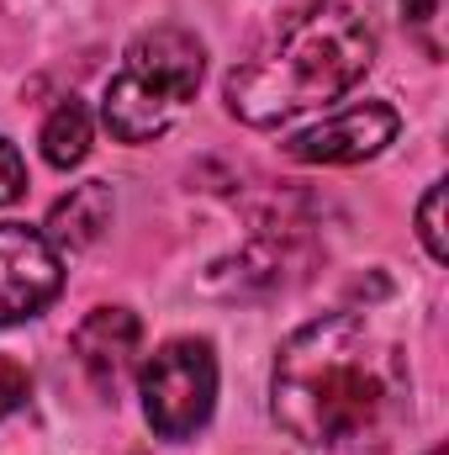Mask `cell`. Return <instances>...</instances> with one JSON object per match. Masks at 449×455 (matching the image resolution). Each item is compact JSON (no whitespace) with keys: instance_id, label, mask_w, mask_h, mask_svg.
Returning a JSON list of instances; mask_svg holds the SVG:
<instances>
[{"instance_id":"obj_1","label":"cell","mask_w":449,"mask_h":455,"mask_svg":"<svg viewBox=\"0 0 449 455\" xmlns=\"http://www.w3.org/2000/svg\"><path fill=\"white\" fill-rule=\"evenodd\" d=\"M407 365L365 313H323L302 323L275 355L270 413L275 424L323 451L365 440L402 397Z\"/></svg>"},{"instance_id":"obj_2","label":"cell","mask_w":449,"mask_h":455,"mask_svg":"<svg viewBox=\"0 0 449 455\" xmlns=\"http://www.w3.org/2000/svg\"><path fill=\"white\" fill-rule=\"evenodd\" d=\"M370 64H375V27L365 21V11L323 0L302 11L243 69H232L223 96L243 127H280L296 112H312L354 91Z\"/></svg>"},{"instance_id":"obj_3","label":"cell","mask_w":449,"mask_h":455,"mask_svg":"<svg viewBox=\"0 0 449 455\" xmlns=\"http://www.w3.org/2000/svg\"><path fill=\"white\" fill-rule=\"evenodd\" d=\"M201 69H207V48L185 27H154V32L132 37V48L122 53V69L106 85V101H101L112 138L148 143V138L169 132L180 112L191 107Z\"/></svg>"},{"instance_id":"obj_4","label":"cell","mask_w":449,"mask_h":455,"mask_svg":"<svg viewBox=\"0 0 449 455\" xmlns=\"http://www.w3.org/2000/svg\"><path fill=\"white\" fill-rule=\"evenodd\" d=\"M143 419L159 440H191L217 408V355L207 339H169L138 371Z\"/></svg>"},{"instance_id":"obj_5","label":"cell","mask_w":449,"mask_h":455,"mask_svg":"<svg viewBox=\"0 0 449 455\" xmlns=\"http://www.w3.org/2000/svg\"><path fill=\"white\" fill-rule=\"evenodd\" d=\"M64 286L59 243L43 228L0 223V329L37 318Z\"/></svg>"},{"instance_id":"obj_6","label":"cell","mask_w":449,"mask_h":455,"mask_svg":"<svg viewBox=\"0 0 449 455\" xmlns=\"http://www.w3.org/2000/svg\"><path fill=\"white\" fill-rule=\"evenodd\" d=\"M397 132H402V116L386 101H354L302 127L296 138H286V154L296 164H359V159H375L386 143H397Z\"/></svg>"},{"instance_id":"obj_7","label":"cell","mask_w":449,"mask_h":455,"mask_svg":"<svg viewBox=\"0 0 449 455\" xmlns=\"http://www.w3.org/2000/svg\"><path fill=\"white\" fill-rule=\"evenodd\" d=\"M138 344H143V323L127 307H96L80 329H75V360L85 371V381L96 387L101 403H116L132 365H138Z\"/></svg>"},{"instance_id":"obj_8","label":"cell","mask_w":449,"mask_h":455,"mask_svg":"<svg viewBox=\"0 0 449 455\" xmlns=\"http://www.w3.org/2000/svg\"><path fill=\"white\" fill-rule=\"evenodd\" d=\"M112 218V191L101 186V180H85V186H75L59 207H53V218H48V238L53 243H69V249H80V243H91L101 228Z\"/></svg>"},{"instance_id":"obj_9","label":"cell","mask_w":449,"mask_h":455,"mask_svg":"<svg viewBox=\"0 0 449 455\" xmlns=\"http://www.w3.org/2000/svg\"><path fill=\"white\" fill-rule=\"evenodd\" d=\"M43 159L53 164V170H75V164H85V154H91V112H85V101H59L48 122H43Z\"/></svg>"},{"instance_id":"obj_10","label":"cell","mask_w":449,"mask_h":455,"mask_svg":"<svg viewBox=\"0 0 449 455\" xmlns=\"http://www.w3.org/2000/svg\"><path fill=\"white\" fill-rule=\"evenodd\" d=\"M402 21H407V32H413V43L439 64L445 59V0H402Z\"/></svg>"},{"instance_id":"obj_11","label":"cell","mask_w":449,"mask_h":455,"mask_svg":"<svg viewBox=\"0 0 449 455\" xmlns=\"http://www.w3.org/2000/svg\"><path fill=\"white\" fill-rule=\"evenodd\" d=\"M418 238H423V249H429L434 265H445L449 259V243H445V180H434V186L423 191V202H418Z\"/></svg>"},{"instance_id":"obj_12","label":"cell","mask_w":449,"mask_h":455,"mask_svg":"<svg viewBox=\"0 0 449 455\" xmlns=\"http://www.w3.org/2000/svg\"><path fill=\"white\" fill-rule=\"evenodd\" d=\"M27 397H32V376L16 360H0V419L16 413V408H27Z\"/></svg>"},{"instance_id":"obj_13","label":"cell","mask_w":449,"mask_h":455,"mask_svg":"<svg viewBox=\"0 0 449 455\" xmlns=\"http://www.w3.org/2000/svg\"><path fill=\"white\" fill-rule=\"evenodd\" d=\"M21 186H27V164H21V154L0 138V207H5V202H16V196H21Z\"/></svg>"},{"instance_id":"obj_14","label":"cell","mask_w":449,"mask_h":455,"mask_svg":"<svg viewBox=\"0 0 449 455\" xmlns=\"http://www.w3.org/2000/svg\"><path fill=\"white\" fill-rule=\"evenodd\" d=\"M429 455H445V451H429Z\"/></svg>"}]
</instances>
